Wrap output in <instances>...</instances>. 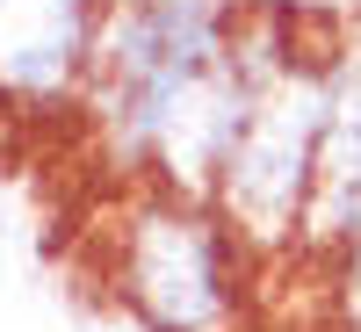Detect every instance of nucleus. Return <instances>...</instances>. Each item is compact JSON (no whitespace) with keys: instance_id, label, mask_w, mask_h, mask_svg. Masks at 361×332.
I'll list each match as a JSON object with an SVG mask.
<instances>
[{"instance_id":"obj_1","label":"nucleus","mask_w":361,"mask_h":332,"mask_svg":"<svg viewBox=\"0 0 361 332\" xmlns=\"http://www.w3.org/2000/svg\"><path fill=\"white\" fill-rule=\"evenodd\" d=\"M238 15H246L238 0H116L109 8L80 116L116 180L145 188L159 173L173 123L231 66Z\"/></svg>"},{"instance_id":"obj_6","label":"nucleus","mask_w":361,"mask_h":332,"mask_svg":"<svg viewBox=\"0 0 361 332\" xmlns=\"http://www.w3.org/2000/svg\"><path fill=\"white\" fill-rule=\"evenodd\" d=\"M354 332H361V311H354Z\"/></svg>"},{"instance_id":"obj_2","label":"nucleus","mask_w":361,"mask_h":332,"mask_svg":"<svg viewBox=\"0 0 361 332\" xmlns=\"http://www.w3.org/2000/svg\"><path fill=\"white\" fill-rule=\"evenodd\" d=\"M109 282L145 332H238L253 296V246L202 195L130 188L116 209Z\"/></svg>"},{"instance_id":"obj_4","label":"nucleus","mask_w":361,"mask_h":332,"mask_svg":"<svg viewBox=\"0 0 361 332\" xmlns=\"http://www.w3.org/2000/svg\"><path fill=\"white\" fill-rule=\"evenodd\" d=\"M116 0H0V109H80Z\"/></svg>"},{"instance_id":"obj_3","label":"nucleus","mask_w":361,"mask_h":332,"mask_svg":"<svg viewBox=\"0 0 361 332\" xmlns=\"http://www.w3.org/2000/svg\"><path fill=\"white\" fill-rule=\"evenodd\" d=\"M340 80H347V29L318 15L311 44L253 102L246 130H238L231 159L217 173V195H209L253 253L296 246V224H304V202L318 180V152H325V130H333V109H340Z\"/></svg>"},{"instance_id":"obj_5","label":"nucleus","mask_w":361,"mask_h":332,"mask_svg":"<svg viewBox=\"0 0 361 332\" xmlns=\"http://www.w3.org/2000/svg\"><path fill=\"white\" fill-rule=\"evenodd\" d=\"M296 246L333 253L340 267L361 253V37L354 29H347L340 109H333V130H325V152H318V180H311L304 224H296Z\"/></svg>"}]
</instances>
